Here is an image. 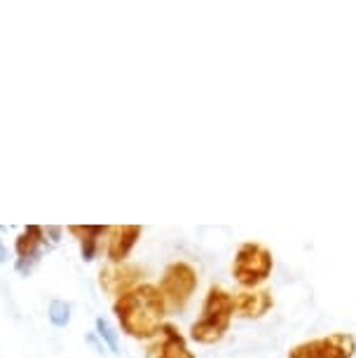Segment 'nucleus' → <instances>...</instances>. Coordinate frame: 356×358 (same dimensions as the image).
Listing matches in <instances>:
<instances>
[{"label":"nucleus","instance_id":"1","mask_svg":"<svg viewBox=\"0 0 356 358\" xmlns=\"http://www.w3.org/2000/svg\"><path fill=\"white\" fill-rule=\"evenodd\" d=\"M120 326L134 340H150L164 326L166 300L159 286L141 283L129 293L120 295L113 305Z\"/></svg>","mask_w":356,"mask_h":358},{"label":"nucleus","instance_id":"2","mask_svg":"<svg viewBox=\"0 0 356 358\" xmlns=\"http://www.w3.org/2000/svg\"><path fill=\"white\" fill-rule=\"evenodd\" d=\"M232 316H234L232 295L223 288L213 286L206 293L199 319L192 323L190 337L197 344H216L225 337L227 328L232 323Z\"/></svg>","mask_w":356,"mask_h":358},{"label":"nucleus","instance_id":"3","mask_svg":"<svg viewBox=\"0 0 356 358\" xmlns=\"http://www.w3.org/2000/svg\"><path fill=\"white\" fill-rule=\"evenodd\" d=\"M274 255L267 246L258 241H244L232 260V276L244 290L258 288L272 276Z\"/></svg>","mask_w":356,"mask_h":358},{"label":"nucleus","instance_id":"4","mask_svg":"<svg viewBox=\"0 0 356 358\" xmlns=\"http://www.w3.org/2000/svg\"><path fill=\"white\" fill-rule=\"evenodd\" d=\"M197 269H194L190 262L185 260H176L171 265H166L162 281H159V290H162L166 307L171 309H183L190 297L197 288Z\"/></svg>","mask_w":356,"mask_h":358},{"label":"nucleus","instance_id":"5","mask_svg":"<svg viewBox=\"0 0 356 358\" xmlns=\"http://www.w3.org/2000/svg\"><path fill=\"white\" fill-rule=\"evenodd\" d=\"M354 354L356 337L352 333H331L295 344L286 358H354Z\"/></svg>","mask_w":356,"mask_h":358},{"label":"nucleus","instance_id":"6","mask_svg":"<svg viewBox=\"0 0 356 358\" xmlns=\"http://www.w3.org/2000/svg\"><path fill=\"white\" fill-rule=\"evenodd\" d=\"M141 274L143 272H141L138 265H129V262H118L115 265V262H113V265L101 269L99 281H101V288H104L106 293L120 297V295L129 293L131 288H136Z\"/></svg>","mask_w":356,"mask_h":358},{"label":"nucleus","instance_id":"7","mask_svg":"<svg viewBox=\"0 0 356 358\" xmlns=\"http://www.w3.org/2000/svg\"><path fill=\"white\" fill-rule=\"evenodd\" d=\"M234 314L241 319H263V316L274 307L272 290L267 288H253V290H239L232 295Z\"/></svg>","mask_w":356,"mask_h":358},{"label":"nucleus","instance_id":"8","mask_svg":"<svg viewBox=\"0 0 356 358\" xmlns=\"http://www.w3.org/2000/svg\"><path fill=\"white\" fill-rule=\"evenodd\" d=\"M111 239H108V258L111 262H124L127 255L131 253V248L136 246V241L141 239L143 229L138 225H120L111 227Z\"/></svg>","mask_w":356,"mask_h":358},{"label":"nucleus","instance_id":"9","mask_svg":"<svg viewBox=\"0 0 356 358\" xmlns=\"http://www.w3.org/2000/svg\"><path fill=\"white\" fill-rule=\"evenodd\" d=\"M155 358H194V354L187 349L185 337L178 333L176 326L164 323V326L159 328V347H157Z\"/></svg>","mask_w":356,"mask_h":358},{"label":"nucleus","instance_id":"10","mask_svg":"<svg viewBox=\"0 0 356 358\" xmlns=\"http://www.w3.org/2000/svg\"><path fill=\"white\" fill-rule=\"evenodd\" d=\"M71 234H76L80 239V251H83V260H94V255L99 253V239L104 234L111 232V227L106 225H71Z\"/></svg>","mask_w":356,"mask_h":358},{"label":"nucleus","instance_id":"11","mask_svg":"<svg viewBox=\"0 0 356 358\" xmlns=\"http://www.w3.org/2000/svg\"><path fill=\"white\" fill-rule=\"evenodd\" d=\"M45 244V232L43 227L29 225L22 234L17 236L15 251L19 260H40V246Z\"/></svg>","mask_w":356,"mask_h":358},{"label":"nucleus","instance_id":"12","mask_svg":"<svg viewBox=\"0 0 356 358\" xmlns=\"http://www.w3.org/2000/svg\"><path fill=\"white\" fill-rule=\"evenodd\" d=\"M50 321H52V326H57V328H66L71 323V305L69 302H64V300H52V305H50Z\"/></svg>","mask_w":356,"mask_h":358},{"label":"nucleus","instance_id":"13","mask_svg":"<svg viewBox=\"0 0 356 358\" xmlns=\"http://www.w3.org/2000/svg\"><path fill=\"white\" fill-rule=\"evenodd\" d=\"M97 333L101 340L106 342V347H108L113 354H118L120 351V337H118V330L111 326L106 319H97Z\"/></svg>","mask_w":356,"mask_h":358},{"label":"nucleus","instance_id":"14","mask_svg":"<svg viewBox=\"0 0 356 358\" xmlns=\"http://www.w3.org/2000/svg\"><path fill=\"white\" fill-rule=\"evenodd\" d=\"M3 262H8V246H5V241L0 239V265Z\"/></svg>","mask_w":356,"mask_h":358},{"label":"nucleus","instance_id":"15","mask_svg":"<svg viewBox=\"0 0 356 358\" xmlns=\"http://www.w3.org/2000/svg\"><path fill=\"white\" fill-rule=\"evenodd\" d=\"M47 232L52 234V241H55V244H57L59 236H62V227H47Z\"/></svg>","mask_w":356,"mask_h":358}]
</instances>
